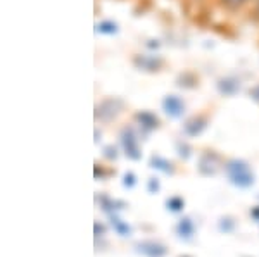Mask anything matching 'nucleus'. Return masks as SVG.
I'll use <instances>...</instances> for the list:
<instances>
[{
	"instance_id": "12",
	"label": "nucleus",
	"mask_w": 259,
	"mask_h": 257,
	"mask_svg": "<svg viewBox=\"0 0 259 257\" xmlns=\"http://www.w3.org/2000/svg\"><path fill=\"white\" fill-rule=\"evenodd\" d=\"M250 214H252V216H254V218H256V219H257V221H259V209H256V211H252V213H250Z\"/></svg>"
},
{
	"instance_id": "11",
	"label": "nucleus",
	"mask_w": 259,
	"mask_h": 257,
	"mask_svg": "<svg viewBox=\"0 0 259 257\" xmlns=\"http://www.w3.org/2000/svg\"><path fill=\"white\" fill-rule=\"evenodd\" d=\"M99 231L100 233H106V228L102 225H99V223H95V235H97V237H99Z\"/></svg>"
},
{
	"instance_id": "2",
	"label": "nucleus",
	"mask_w": 259,
	"mask_h": 257,
	"mask_svg": "<svg viewBox=\"0 0 259 257\" xmlns=\"http://www.w3.org/2000/svg\"><path fill=\"white\" fill-rule=\"evenodd\" d=\"M137 250L145 257H164L168 254V248L157 242H152V240H145V242L137 243Z\"/></svg>"
},
{
	"instance_id": "7",
	"label": "nucleus",
	"mask_w": 259,
	"mask_h": 257,
	"mask_svg": "<svg viewBox=\"0 0 259 257\" xmlns=\"http://www.w3.org/2000/svg\"><path fill=\"white\" fill-rule=\"evenodd\" d=\"M152 164H154V168H159V169H162L164 173H171L173 171V168H171V164H168L166 161H162V159H152Z\"/></svg>"
},
{
	"instance_id": "1",
	"label": "nucleus",
	"mask_w": 259,
	"mask_h": 257,
	"mask_svg": "<svg viewBox=\"0 0 259 257\" xmlns=\"http://www.w3.org/2000/svg\"><path fill=\"white\" fill-rule=\"evenodd\" d=\"M227 169H228V176H230V180H232V183L239 185V186H242V188L250 186L254 183V176L250 175V171H249V168L245 163L232 161Z\"/></svg>"
},
{
	"instance_id": "8",
	"label": "nucleus",
	"mask_w": 259,
	"mask_h": 257,
	"mask_svg": "<svg viewBox=\"0 0 259 257\" xmlns=\"http://www.w3.org/2000/svg\"><path fill=\"white\" fill-rule=\"evenodd\" d=\"M220 230L221 231H232L233 230V221H232V219H221Z\"/></svg>"
},
{
	"instance_id": "10",
	"label": "nucleus",
	"mask_w": 259,
	"mask_h": 257,
	"mask_svg": "<svg viewBox=\"0 0 259 257\" xmlns=\"http://www.w3.org/2000/svg\"><path fill=\"white\" fill-rule=\"evenodd\" d=\"M149 190H150V192H154V190L157 192V190H159V183H157V181L154 180V178L150 180V183H149Z\"/></svg>"
},
{
	"instance_id": "6",
	"label": "nucleus",
	"mask_w": 259,
	"mask_h": 257,
	"mask_svg": "<svg viewBox=\"0 0 259 257\" xmlns=\"http://www.w3.org/2000/svg\"><path fill=\"white\" fill-rule=\"evenodd\" d=\"M183 205H185V202H183L180 197H173V198H169V200H168V209H171L173 213H178V211H182Z\"/></svg>"
},
{
	"instance_id": "13",
	"label": "nucleus",
	"mask_w": 259,
	"mask_h": 257,
	"mask_svg": "<svg viewBox=\"0 0 259 257\" xmlns=\"http://www.w3.org/2000/svg\"><path fill=\"white\" fill-rule=\"evenodd\" d=\"M183 257H189V255H183Z\"/></svg>"
},
{
	"instance_id": "5",
	"label": "nucleus",
	"mask_w": 259,
	"mask_h": 257,
	"mask_svg": "<svg viewBox=\"0 0 259 257\" xmlns=\"http://www.w3.org/2000/svg\"><path fill=\"white\" fill-rule=\"evenodd\" d=\"M112 226L116 228V231H118L121 237H128V235L132 233V228H130L126 223L119 221L118 218H112Z\"/></svg>"
},
{
	"instance_id": "9",
	"label": "nucleus",
	"mask_w": 259,
	"mask_h": 257,
	"mask_svg": "<svg viewBox=\"0 0 259 257\" xmlns=\"http://www.w3.org/2000/svg\"><path fill=\"white\" fill-rule=\"evenodd\" d=\"M124 185H126V186H133V185H135V176H133V175H126V176H124Z\"/></svg>"
},
{
	"instance_id": "3",
	"label": "nucleus",
	"mask_w": 259,
	"mask_h": 257,
	"mask_svg": "<svg viewBox=\"0 0 259 257\" xmlns=\"http://www.w3.org/2000/svg\"><path fill=\"white\" fill-rule=\"evenodd\" d=\"M177 231H178V235L182 238H192V235H194V231H195L194 221L189 219V218L180 219L178 225H177Z\"/></svg>"
},
{
	"instance_id": "4",
	"label": "nucleus",
	"mask_w": 259,
	"mask_h": 257,
	"mask_svg": "<svg viewBox=\"0 0 259 257\" xmlns=\"http://www.w3.org/2000/svg\"><path fill=\"white\" fill-rule=\"evenodd\" d=\"M123 143H124V148H126V154L132 157V159H139L140 154H139V147L135 145V140H133L132 135H124L123 138Z\"/></svg>"
}]
</instances>
